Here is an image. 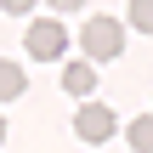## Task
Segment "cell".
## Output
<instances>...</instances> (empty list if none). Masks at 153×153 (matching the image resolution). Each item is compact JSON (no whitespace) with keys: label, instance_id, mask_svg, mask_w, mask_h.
<instances>
[{"label":"cell","instance_id":"277c9868","mask_svg":"<svg viewBox=\"0 0 153 153\" xmlns=\"http://www.w3.org/2000/svg\"><path fill=\"white\" fill-rule=\"evenodd\" d=\"M62 91H68V97H79V102H91V91H97V68H91L85 57H79V62H68V68H62Z\"/></svg>","mask_w":153,"mask_h":153},{"label":"cell","instance_id":"7a4b0ae2","mask_svg":"<svg viewBox=\"0 0 153 153\" xmlns=\"http://www.w3.org/2000/svg\"><path fill=\"white\" fill-rule=\"evenodd\" d=\"M23 45H28V57L57 62V57L68 51V28H62L57 17H34V23H28V34H23Z\"/></svg>","mask_w":153,"mask_h":153},{"label":"cell","instance_id":"3957f363","mask_svg":"<svg viewBox=\"0 0 153 153\" xmlns=\"http://www.w3.org/2000/svg\"><path fill=\"white\" fill-rule=\"evenodd\" d=\"M114 131H119L114 108H102V102H79V114H74V136H79V142L97 148V142H108Z\"/></svg>","mask_w":153,"mask_h":153},{"label":"cell","instance_id":"52a82bcc","mask_svg":"<svg viewBox=\"0 0 153 153\" xmlns=\"http://www.w3.org/2000/svg\"><path fill=\"white\" fill-rule=\"evenodd\" d=\"M131 28L153 34V0H131Z\"/></svg>","mask_w":153,"mask_h":153},{"label":"cell","instance_id":"ba28073f","mask_svg":"<svg viewBox=\"0 0 153 153\" xmlns=\"http://www.w3.org/2000/svg\"><path fill=\"white\" fill-rule=\"evenodd\" d=\"M0 142H6V114H0Z\"/></svg>","mask_w":153,"mask_h":153},{"label":"cell","instance_id":"5b68a950","mask_svg":"<svg viewBox=\"0 0 153 153\" xmlns=\"http://www.w3.org/2000/svg\"><path fill=\"white\" fill-rule=\"evenodd\" d=\"M23 91H28V79H23V68L0 57V102H11V97H23Z\"/></svg>","mask_w":153,"mask_h":153},{"label":"cell","instance_id":"8992f818","mask_svg":"<svg viewBox=\"0 0 153 153\" xmlns=\"http://www.w3.org/2000/svg\"><path fill=\"white\" fill-rule=\"evenodd\" d=\"M125 142H131L136 153H153V114H142L136 125H125Z\"/></svg>","mask_w":153,"mask_h":153},{"label":"cell","instance_id":"6da1fadb","mask_svg":"<svg viewBox=\"0 0 153 153\" xmlns=\"http://www.w3.org/2000/svg\"><path fill=\"white\" fill-rule=\"evenodd\" d=\"M79 51H85L91 68H97V62H114V57L125 51V28H119L114 17H91V23L79 28Z\"/></svg>","mask_w":153,"mask_h":153}]
</instances>
